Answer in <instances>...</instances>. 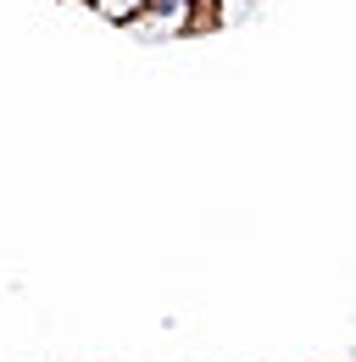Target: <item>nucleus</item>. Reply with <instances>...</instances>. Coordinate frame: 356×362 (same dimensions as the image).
Segmentation results:
<instances>
[{
  "label": "nucleus",
  "mask_w": 356,
  "mask_h": 362,
  "mask_svg": "<svg viewBox=\"0 0 356 362\" xmlns=\"http://www.w3.org/2000/svg\"><path fill=\"white\" fill-rule=\"evenodd\" d=\"M89 6H95V11L106 17V23H117V28H129V23L139 17V11H145V6H150V0H89Z\"/></svg>",
  "instance_id": "1"
},
{
  "label": "nucleus",
  "mask_w": 356,
  "mask_h": 362,
  "mask_svg": "<svg viewBox=\"0 0 356 362\" xmlns=\"http://www.w3.org/2000/svg\"><path fill=\"white\" fill-rule=\"evenodd\" d=\"M245 6H251V0H228V6H222V11H218V23H234V17L245 11Z\"/></svg>",
  "instance_id": "2"
},
{
  "label": "nucleus",
  "mask_w": 356,
  "mask_h": 362,
  "mask_svg": "<svg viewBox=\"0 0 356 362\" xmlns=\"http://www.w3.org/2000/svg\"><path fill=\"white\" fill-rule=\"evenodd\" d=\"M84 6H89V0H84Z\"/></svg>",
  "instance_id": "3"
}]
</instances>
